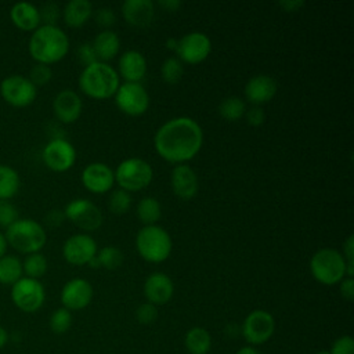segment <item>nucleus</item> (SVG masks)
I'll return each mask as SVG.
<instances>
[{
  "mask_svg": "<svg viewBox=\"0 0 354 354\" xmlns=\"http://www.w3.org/2000/svg\"><path fill=\"white\" fill-rule=\"evenodd\" d=\"M203 144V130L196 120L178 116L165 122L153 137L158 155L170 163H185L195 158Z\"/></svg>",
  "mask_w": 354,
  "mask_h": 354,
  "instance_id": "obj_1",
  "label": "nucleus"
},
{
  "mask_svg": "<svg viewBox=\"0 0 354 354\" xmlns=\"http://www.w3.org/2000/svg\"><path fill=\"white\" fill-rule=\"evenodd\" d=\"M28 50L37 64L51 65L68 54L69 37L57 25H40L32 32Z\"/></svg>",
  "mask_w": 354,
  "mask_h": 354,
  "instance_id": "obj_2",
  "label": "nucleus"
},
{
  "mask_svg": "<svg viewBox=\"0 0 354 354\" xmlns=\"http://www.w3.org/2000/svg\"><path fill=\"white\" fill-rule=\"evenodd\" d=\"M120 86V77L113 66L97 61L83 68L79 75L80 90L95 100H106L115 95Z\"/></svg>",
  "mask_w": 354,
  "mask_h": 354,
  "instance_id": "obj_3",
  "label": "nucleus"
},
{
  "mask_svg": "<svg viewBox=\"0 0 354 354\" xmlns=\"http://www.w3.org/2000/svg\"><path fill=\"white\" fill-rule=\"evenodd\" d=\"M4 236L12 249L24 254L40 252L47 242V234L43 225L33 218H18L6 228Z\"/></svg>",
  "mask_w": 354,
  "mask_h": 354,
  "instance_id": "obj_4",
  "label": "nucleus"
},
{
  "mask_svg": "<svg viewBox=\"0 0 354 354\" xmlns=\"http://www.w3.org/2000/svg\"><path fill=\"white\" fill-rule=\"evenodd\" d=\"M138 254L149 263H162L169 259L173 242L169 232L160 225H144L136 236Z\"/></svg>",
  "mask_w": 354,
  "mask_h": 354,
  "instance_id": "obj_5",
  "label": "nucleus"
},
{
  "mask_svg": "<svg viewBox=\"0 0 354 354\" xmlns=\"http://www.w3.org/2000/svg\"><path fill=\"white\" fill-rule=\"evenodd\" d=\"M310 271L322 285H336L347 277V264L343 254L332 248L318 249L310 259Z\"/></svg>",
  "mask_w": 354,
  "mask_h": 354,
  "instance_id": "obj_6",
  "label": "nucleus"
},
{
  "mask_svg": "<svg viewBox=\"0 0 354 354\" xmlns=\"http://www.w3.org/2000/svg\"><path fill=\"white\" fill-rule=\"evenodd\" d=\"M113 174L119 188L127 192H137L151 184L153 169L141 158H129L118 165Z\"/></svg>",
  "mask_w": 354,
  "mask_h": 354,
  "instance_id": "obj_7",
  "label": "nucleus"
},
{
  "mask_svg": "<svg viewBox=\"0 0 354 354\" xmlns=\"http://www.w3.org/2000/svg\"><path fill=\"white\" fill-rule=\"evenodd\" d=\"M11 300L21 311L35 313L44 304V286L39 279L22 277L11 286Z\"/></svg>",
  "mask_w": 354,
  "mask_h": 354,
  "instance_id": "obj_8",
  "label": "nucleus"
},
{
  "mask_svg": "<svg viewBox=\"0 0 354 354\" xmlns=\"http://www.w3.org/2000/svg\"><path fill=\"white\" fill-rule=\"evenodd\" d=\"M1 98L15 108L30 105L37 95V87L24 75H10L0 82Z\"/></svg>",
  "mask_w": 354,
  "mask_h": 354,
  "instance_id": "obj_9",
  "label": "nucleus"
},
{
  "mask_svg": "<svg viewBox=\"0 0 354 354\" xmlns=\"http://www.w3.org/2000/svg\"><path fill=\"white\" fill-rule=\"evenodd\" d=\"M118 109L129 116H140L149 106V95L141 83H122L115 93Z\"/></svg>",
  "mask_w": 354,
  "mask_h": 354,
  "instance_id": "obj_10",
  "label": "nucleus"
},
{
  "mask_svg": "<svg viewBox=\"0 0 354 354\" xmlns=\"http://www.w3.org/2000/svg\"><path fill=\"white\" fill-rule=\"evenodd\" d=\"M65 218L83 231H95L102 225V212L88 199L77 198L71 201L64 209Z\"/></svg>",
  "mask_w": 354,
  "mask_h": 354,
  "instance_id": "obj_11",
  "label": "nucleus"
},
{
  "mask_svg": "<svg viewBox=\"0 0 354 354\" xmlns=\"http://www.w3.org/2000/svg\"><path fill=\"white\" fill-rule=\"evenodd\" d=\"M274 317L266 310L250 311L242 324V335L245 340L253 347L270 340V337L274 335Z\"/></svg>",
  "mask_w": 354,
  "mask_h": 354,
  "instance_id": "obj_12",
  "label": "nucleus"
},
{
  "mask_svg": "<svg viewBox=\"0 0 354 354\" xmlns=\"http://www.w3.org/2000/svg\"><path fill=\"white\" fill-rule=\"evenodd\" d=\"M41 158L50 170L62 173L75 165L76 149L68 140L57 137L46 144L41 152Z\"/></svg>",
  "mask_w": 354,
  "mask_h": 354,
  "instance_id": "obj_13",
  "label": "nucleus"
},
{
  "mask_svg": "<svg viewBox=\"0 0 354 354\" xmlns=\"http://www.w3.org/2000/svg\"><path fill=\"white\" fill-rule=\"evenodd\" d=\"M212 51V41L203 32H189L178 39L177 55L181 62L191 65L205 61Z\"/></svg>",
  "mask_w": 354,
  "mask_h": 354,
  "instance_id": "obj_14",
  "label": "nucleus"
},
{
  "mask_svg": "<svg viewBox=\"0 0 354 354\" xmlns=\"http://www.w3.org/2000/svg\"><path fill=\"white\" fill-rule=\"evenodd\" d=\"M97 252V242L88 234H75L62 245V256L72 266L87 264Z\"/></svg>",
  "mask_w": 354,
  "mask_h": 354,
  "instance_id": "obj_15",
  "label": "nucleus"
},
{
  "mask_svg": "<svg viewBox=\"0 0 354 354\" xmlns=\"http://www.w3.org/2000/svg\"><path fill=\"white\" fill-rule=\"evenodd\" d=\"M82 184L93 194L109 192L115 184L113 170L102 162L88 163L82 171Z\"/></svg>",
  "mask_w": 354,
  "mask_h": 354,
  "instance_id": "obj_16",
  "label": "nucleus"
},
{
  "mask_svg": "<svg viewBox=\"0 0 354 354\" xmlns=\"http://www.w3.org/2000/svg\"><path fill=\"white\" fill-rule=\"evenodd\" d=\"M93 286L84 278H73L68 281L61 290V303L66 310H83L93 300Z\"/></svg>",
  "mask_w": 354,
  "mask_h": 354,
  "instance_id": "obj_17",
  "label": "nucleus"
},
{
  "mask_svg": "<svg viewBox=\"0 0 354 354\" xmlns=\"http://www.w3.org/2000/svg\"><path fill=\"white\" fill-rule=\"evenodd\" d=\"M170 185L173 194L181 201H189L198 194L199 181L195 170L187 163L173 167L170 174Z\"/></svg>",
  "mask_w": 354,
  "mask_h": 354,
  "instance_id": "obj_18",
  "label": "nucleus"
},
{
  "mask_svg": "<svg viewBox=\"0 0 354 354\" xmlns=\"http://www.w3.org/2000/svg\"><path fill=\"white\" fill-rule=\"evenodd\" d=\"M53 111L55 118L66 124L76 122L83 111V102L80 95L71 90H61L53 100Z\"/></svg>",
  "mask_w": 354,
  "mask_h": 354,
  "instance_id": "obj_19",
  "label": "nucleus"
},
{
  "mask_svg": "<svg viewBox=\"0 0 354 354\" xmlns=\"http://www.w3.org/2000/svg\"><path fill=\"white\" fill-rule=\"evenodd\" d=\"M174 293V285L171 278L165 272H152L144 282V295L147 301L153 306L166 304Z\"/></svg>",
  "mask_w": 354,
  "mask_h": 354,
  "instance_id": "obj_20",
  "label": "nucleus"
},
{
  "mask_svg": "<svg viewBox=\"0 0 354 354\" xmlns=\"http://www.w3.org/2000/svg\"><path fill=\"white\" fill-rule=\"evenodd\" d=\"M278 86L272 76L266 73L254 75L245 84V97L253 105H263L270 102L277 94Z\"/></svg>",
  "mask_w": 354,
  "mask_h": 354,
  "instance_id": "obj_21",
  "label": "nucleus"
},
{
  "mask_svg": "<svg viewBox=\"0 0 354 354\" xmlns=\"http://www.w3.org/2000/svg\"><path fill=\"white\" fill-rule=\"evenodd\" d=\"M147 69L148 66L144 54L138 50H127L120 55L116 72L124 82L140 83L147 75Z\"/></svg>",
  "mask_w": 354,
  "mask_h": 354,
  "instance_id": "obj_22",
  "label": "nucleus"
},
{
  "mask_svg": "<svg viewBox=\"0 0 354 354\" xmlns=\"http://www.w3.org/2000/svg\"><path fill=\"white\" fill-rule=\"evenodd\" d=\"M122 14L126 22L136 28H147L155 17V6L151 0H124Z\"/></svg>",
  "mask_w": 354,
  "mask_h": 354,
  "instance_id": "obj_23",
  "label": "nucleus"
},
{
  "mask_svg": "<svg viewBox=\"0 0 354 354\" xmlns=\"http://www.w3.org/2000/svg\"><path fill=\"white\" fill-rule=\"evenodd\" d=\"M10 19L14 26L25 32H33L41 25L39 8L28 1H18L12 4L10 10Z\"/></svg>",
  "mask_w": 354,
  "mask_h": 354,
  "instance_id": "obj_24",
  "label": "nucleus"
},
{
  "mask_svg": "<svg viewBox=\"0 0 354 354\" xmlns=\"http://www.w3.org/2000/svg\"><path fill=\"white\" fill-rule=\"evenodd\" d=\"M91 44L97 54L98 61H101V62H106V61L115 58L120 50V39L111 29H105V30L100 32L94 37Z\"/></svg>",
  "mask_w": 354,
  "mask_h": 354,
  "instance_id": "obj_25",
  "label": "nucleus"
},
{
  "mask_svg": "<svg viewBox=\"0 0 354 354\" xmlns=\"http://www.w3.org/2000/svg\"><path fill=\"white\" fill-rule=\"evenodd\" d=\"M64 22L71 28L83 26L93 15V4L88 0H71L61 11Z\"/></svg>",
  "mask_w": 354,
  "mask_h": 354,
  "instance_id": "obj_26",
  "label": "nucleus"
},
{
  "mask_svg": "<svg viewBox=\"0 0 354 354\" xmlns=\"http://www.w3.org/2000/svg\"><path fill=\"white\" fill-rule=\"evenodd\" d=\"M184 346L189 354H207L212 346L210 333L205 328L194 326L185 333Z\"/></svg>",
  "mask_w": 354,
  "mask_h": 354,
  "instance_id": "obj_27",
  "label": "nucleus"
},
{
  "mask_svg": "<svg viewBox=\"0 0 354 354\" xmlns=\"http://www.w3.org/2000/svg\"><path fill=\"white\" fill-rule=\"evenodd\" d=\"M21 187L18 171L8 166L0 165V201H10L14 198Z\"/></svg>",
  "mask_w": 354,
  "mask_h": 354,
  "instance_id": "obj_28",
  "label": "nucleus"
},
{
  "mask_svg": "<svg viewBox=\"0 0 354 354\" xmlns=\"http://www.w3.org/2000/svg\"><path fill=\"white\" fill-rule=\"evenodd\" d=\"M136 213L144 225H153L162 216V206L153 196H144L138 201Z\"/></svg>",
  "mask_w": 354,
  "mask_h": 354,
  "instance_id": "obj_29",
  "label": "nucleus"
},
{
  "mask_svg": "<svg viewBox=\"0 0 354 354\" xmlns=\"http://www.w3.org/2000/svg\"><path fill=\"white\" fill-rule=\"evenodd\" d=\"M22 275V261L17 256L6 254L0 259V283L12 286Z\"/></svg>",
  "mask_w": 354,
  "mask_h": 354,
  "instance_id": "obj_30",
  "label": "nucleus"
},
{
  "mask_svg": "<svg viewBox=\"0 0 354 354\" xmlns=\"http://www.w3.org/2000/svg\"><path fill=\"white\" fill-rule=\"evenodd\" d=\"M246 112V104L241 97L230 95L224 98L218 105V113L228 122L239 120Z\"/></svg>",
  "mask_w": 354,
  "mask_h": 354,
  "instance_id": "obj_31",
  "label": "nucleus"
},
{
  "mask_svg": "<svg viewBox=\"0 0 354 354\" xmlns=\"http://www.w3.org/2000/svg\"><path fill=\"white\" fill-rule=\"evenodd\" d=\"M48 268V263L46 256L41 252L26 254V257L22 261V272L25 277L32 279H40Z\"/></svg>",
  "mask_w": 354,
  "mask_h": 354,
  "instance_id": "obj_32",
  "label": "nucleus"
},
{
  "mask_svg": "<svg viewBox=\"0 0 354 354\" xmlns=\"http://www.w3.org/2000/svg\"><path fill=\"white\" fill-rule=\"evenodd\" d=\"M184 75L183 62L177 57H167L160 66L162 80L167 84H176L181 80Z\"/></svg>",
  "mask_w": 354,
  "mask_h": 354,
  "instance_id": "obj_33",
  "label": "nucleus"
},
{
  "mask_svg": "<svg viewBox=\"0 0 354 354\" xmlns=\"http://www.w3.org/2000/svg\"><path fill=\"white\" fill-rule=\"evenodd\" d=\"M97 257L100 260L101 268H105L109 271L119 268L123 263V253L120 249H118L115 246L101 248L100 252H97Z\"/></svg>",
  "mask_w": 354,
  "mask_h": 354,
  "instance_id": "obj_34",
  "label": "nucleus"
},
{
  "mask_svg": "<svg viewBox=\"0 0 354 354\" xmlns=\"http://www.w3.org/2000/svg\"><path fill=\"white\" fill-rule=\"evenodd\" d=\"M131 207V195L130 192L118 188L113 189L108 198V209L113 214H124Z\"/></svg>",
  "mask_w": 354,
  "mask_h": 354,
  "instance_id": "obj_35",
  "label": "nucleus"
},
{
  "mask_svg": "<svg viewBox=\"0 0 354 354\" xmlns=\"http://www.w3.org/2000/svg\"><path fill=\"white\" fill-rule=\"evenodd\" d=\"M50 329L57 333V335H62L65 332L69 330V328L72 326V314L69 310H66L65 307H59L57 308L48 321Z\"/></svg>",
  "mask_w": 354,
  "mask_h": 354,
  "instance_id": "obj_36",
  "label": "nucleus"
},
{
  "mask_svg": "<svg viewBox=\"0 0 354 354\" xmlns=\"http://www.w3.org/2000/svg\"><path fill=\"white\" fill-rule=\"evenodd\" d=\"M53 77V71L50 68V65H44V64H35L28 75V79L37 87V86H44L47 84Z\"/></svg>",
  "mask_w": 354,
  "mask_h": 354,
  "instance_id": "obj_37",
  "label": "nucleus"
},
{
  "mask_svg": "<svg viewBox=\"0 0 354 354\" xmlns=\"http://www.w3.org/2000/svg\"><path fill=\"white\" fill-rule=\"evenodd\" d=\"M39 14L41 25H57L62 12L58 4H55L54 1H47L39 8Z\"/></svg>",
  "mask_w": 354,
  "mask_h": 354,
  "instance_id": "obj_38",
  "label": "nucleus"
},
{
  "mask_svg": "<svg viewBox=\"0 0 354 354\" xmlns=\"http://www.w3.org/2000/svg\"><path fill=\"white\" fill-rule=\"evenodd\" d=\"M19 218L18 209L10 201L0 202V227L8 228Z\"/></svg>",
  "mask_w": 354,
  "mask_h": 354,
  "instance_id": "obj_39",
  "label": "nucleus"
},
{
  "mask_svg": "<svg viewBox=\"0 0 354 354\" xmlns=\"http://www.w3.org/2000/svg\"><path fill=\"white\" fill-rule=\"evenodd\" d=\"M136 318L142 325H149L158 318V308L151 303H142L136 310Z\"/></svg>",
  "mask_w": 354,
  "mask_h": 354,
  "instance_id": "obj_40",
  "label": "nucleus"
},
{
  "mask_svg": "<svg viewBox=\"0 0 354 354\" xmlns=\"http://www.w3.org/2000/svg\"><path fill=\"white\" fill-rule=\"evenodd\" d=\"M330 354H354V340L351 336L348 335H343L340 337H337L330 350Z\"/></svg>",
  "mask_w": 354,
  "mask_h": 354,
  "instance_id": "obj_41",
  "label": "nucleus"
},
{
  "mask_svg": "<svg viewBox=\"0 0 354 354\" xmlns=\"http://www.w3.org/2000/svg\"><path fill=\"white\" fill-rule=\"evenodd\" d=\"M94 19L95 22L102 26V28H109L112 25H115L116 22V15L113 12L112 8H108V7H101L95 11L94 14Z\"/></svg>",
  "mask_w": 354,
  "mask_h": 354,
  "instance_id": "obj_42",
  "label": "nucleus"
},
{
  "mask_svg": "<svg viewBox=\"0 0 354 354\" xmlns=\"http://www.w3.org/2000/svg\"><path fill=\"white\" fill-rule=\"evenodd\" d=\"M77 57H79L80 62H82L84 66L91 65V64H94V62L98 61L97 54H95V51H94V48H93V44H91V43H87V41H86V43H82V44L79 46V48H77Z\"/></svg>",
  "mask_w": 354,
  "mask_h": 354,
  "instance_id": "obj_43",
  "label": "nucleus"
},
{
  "mask_svg": "<svg viewBox=\"0 0 354 354\" xmlns=\"http://www.w3.org/2000/svg\"><path fill=\"white\" fill-rule=\"evenodd\" d=\"M245 115H246L248 123H249L250 126H254V127L261 126V124L264 123V120H266L264 109H263L261 106H257V105L250 106V108L245 112Z\"/></svg>",
  "mask_w": 354,
  "mask_h": 354,
  "instance_id": "obj_44",
  "label": "nucleus"
},
{
  "mask_svg": "<svg viewBox=\"0 0 354 354\" xmlns=\"http://www.w3.org/2000/svg\"><path fill=\"white\" fill-rule=\"evenodd\" d=\"M340 295L343 299L351 301L354 299V281H353V277H344L340 282Z\"/></svg>",
  "mask_w": 354,
  "mask_h": 354,
  "instance_id": "obj_45",
  "label": "nucleus"
},
{
  "mask_svg": "<svg viewBox=\"0 0 354 354\" xmlns=\"http://www.w3.org/2000/svg\"><path fill=\"white\" fill-rule=\"evenodd\" d=\"M278 4L283 11L295 12V11H299L306 3L304 0H281Z\"/></svg>",
  "mask_w": 354,
  "mask_h": 354,
  "instance_id": "obj_46",
  "label": "nucleus"
},
{
  "mask_svg": "<svg viewBox=\"0 0 354 354\" xmlns=\"http://www.w3.org/2000/svg\"><path fill=\"white\" fill-rule=\"evenodd\" d=\"M64 218H65L64 212H61V210H58V209H54V210H51V212L47 214V223H48L51 227H58V225H61L62 221H64Z\"/></svg>",
  "mask_w": 354,
  "mask_h": 354,
  "instance_id": "obj_47",
  "label": "nucleus"
},
{
  "mask_svg": "<svg viewBox=\"0 0 354 354\" xmlns=\"http://www.w3.org/2000/svg\"><path fill=\"white\" fill-rule=\"evenodd\" d=\"M158 4L162 8H165L166 11H170V12L177 11L181 7V1L180 0H159Z\"/></svg>",
  "mask_w": 354,
  "mask_h": 354,
  "instance_id": "obj_48",
  "label": "nucleus"
},
{
  "mask_svg": "<svg viewBox=\"0 0 354 354\" xmlns=\"http://www.w3.org/2000/svg\"><path fill=\"white\" fill-rule=\"evenodd\" d=\"M7 248H8V243L6 241V236L3 232H0V259L7 254Z\"/></svg>",
  "mask_w": 354,
  "mask_h": 354,
  "instance_id": "obj_49",
  "label": "nucleus"
},
{
  "mask_svg": "<svg viewBox=\"0 0 354 354\" xmlns=\"http://www.w3.org/2000/svg\"><path fill=\"white\" fill-rule=\"evenodd\" d=\"M177 43H178V40H177V39H174V37H169V39L165 41V46H166V48H167V50H170V51H174V53H176V50H177Z\"/></svg>",
  "mask_w": 354,
  "mask_h": 354,
  "instance_id": "obj_50",
  "label": "nucleus"
},
{
  "mask_svg": "<svg viewBox=\"0 0 354 354\" xmlns=\"http://www.w3.org/2000/svg\"><path fill=\"white\" fill-rule=\"evenodd\" d=\"M7 342H8V332L3 326H0V350L7 344Z\"/></svg>",
  "mask_w": 354,
  "mask_h": 354,
  "instance_id": "obj_51",
  "label": "nucleus"
},
{
  "mask_svg": "<svg viewBox=\"0 0 354 354\" xmlns=\"http://www.w3.org/2000/svg\"><path fill=\"white\" fill-rule=\"evenodd\" d=\"M236 354H260V353L253 346H243L236 351Z\"/></svg>",
  "mask_w": 354,
  "mask_h": 354,
  "instance_id": "obj_52",
  "label": "nucleus"
},
{
  "mask_svg": "<svg viewBox=\"0 0 354 354\" xmlns=\"http://www.w3.org/2000/svg\"><path fill=\"white\" fill-rule=\"evenodd\" d=\"M88 264V267H91V268H101V264H100V260H98V257H97V254L87 263Z\"/></svg>",
  "mask_w": 354,
  "mask_h": 354,
  "instance_id": "obj_53",
  "label": "nucleus"
},
{
  "mask_svg": "<svg viewBox=\"0 0 354 354\" xmlns=\"http://www.w3.org/2000/svg\"><path fill=\"white\" fill-rule=\"evenodd\" d=\"M315 354H330V353L326 351V350H322V351H318V353H315Z\"/></svg>",
  "mask_w": 354,
  "mask_h": 354,
  "instance_id": "obj_54",
  "label": "nucleus"
},
{
  "mask_svg": "<svg viewBox=\"0 0 354 354\" xmlns=\"http://www.w3.org/2000/svg\"><path fill=\"white\" fill-rule=\"evenodd\" d=\"M0 202H1V201H0Z\"/></svg>",
  "mask_w": 354,
  "mask_h": 354,
  "instance_id": "obj_55",
  "label": "nucleus"
}]
</instances>
